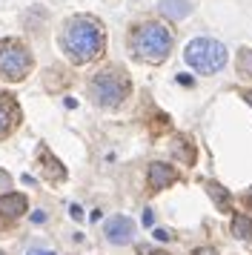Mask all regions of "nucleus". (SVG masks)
Here are the masks:
<instances>
[{
  "instance_id": "1",
  "label": "nucleus",
  "mask_w": 252,
  "mask_h": 255,
  "mask_svg": "<svg viewBox=\"0 0 252 255\" xmlns=\"http://www.w3.org/2000/svg\"><path fill=\"white\" fill-rule=\"evenodd\" d=\"M103 46H106V35H103V26L98 17L92 14H75L63 23V32H60V49L75 66H83V63H92L103 55Z\"/></svg>"
},
{
  "instance_id": "2",
  "label": "nucleus",
  "mask_w": 252,
  "mask_h": 255,
  "mask_svg": "<svg viewBox=\"0 0 252 255\" xmlns=\"http://www.w3.org/2000/svg\"><path fill=\"white\" fill-rule=\"evenodd\" d=\"M129 49L143 63H163L172 52V35L163 23H140L129 35Z\"/></svg>"
},
{
  "instance_id": "3",
  "label": "nucleus",
  "mask_w": 252,
  "mask_h": 255,
  "mask_svg": "<svg viewBox=\"0 0 252 255\" xmlns=\"http://www.w3.org/2000/svg\"><path fill=\"white\" fill-rule=\"evenodd\" d=\"M129 92H132V83H129V78H126V72L118 69V66L101 69L89 81V95L95 98V104L106 106V109L121 106L126 98H129Z\"/></svg>"
},
{
  "instance_id": "4",
  "label": "nucleus",
  "mask_w": 252,
  "mask_h": 255,
  "mask_svg": "<svg viewBox=\"0 0 252 255\" xmlns=\"http://www.w3.org/2000/svg\"><path fill=\"white\" fill-rule=\"evenodd\" d=\"M183 58L198 75H215L227 63V46L221 40H212V37H195L183 49Z\"/></svg>"
},
{
  "instance_id": "5",
  "label": "nucleus",
  "mask_w": 252,
  "mask_h": 255,
  "mask_svg": "<svg viewBox=\"0 0 252 255\" xmlns=\"http://www.w3.org/2000/svg\"><path fill=\"white\" fill-rule=\"evenodd\" d=\"M32 72V52L23 46L20 40H0V78L17 83Z\"/></svg>"
},
{
  "instance_id": "6",
  "label": "nucleus",
  "mask_w": 252,
  "mask_h": 255,
  "mask_svg": "<svg viewBox=\"0 0 252 255\" xmlns=\"http://www.w3.org/2000/svg\"><path fill=\"white\" fill-rule=\"evenodd\" d=\"M17 124H20V106H17V101L11 95L0 92V140L6 135H11Z\"/></svg>"
},
{
  "instance_id": "7",
  "label": "nucleus",
  "mask_w": 252,
  "mask_h": 255,
  "mask_svg": "<svg viewBox=\"0 0 252 255\" xmlns=\"http://www.w3.org/2000/svg\"><path fill=\"white\" fill-rule=\"evenodd\" d=\"M103 232H106V238H109L112 244L124 247V244L132 241V235H135V224H132V221L126 218V215H115V218L106 221Z\"/></svg>"
},
{
  "instance_id": "8",
  "label": "nucleus",
  "mask_w": 252,
  "mask_h": 255,
  "mask_svg": "<svg viewBox=\"0 0 252 255\" xmlns=\"http://www.w3.org/2000/svg\"><path fill=\"white\" fill-rule=\"evenodd\" d=\"M175 181H178V169L175 166H169V163H163V161H155L149 166V186L152 189H166Z\"/></svg>"
},
{
  "instance_id": "9",
  "label": "nucleus",
  "mask_w": 252,
  "mask_h": 255,
  "mask_svg": "<svg viewBox=\"0 0 252 255\" xmlns=\"http://www.w3.org/2000/svg\"><path fill=\"white\" fill-rule=\"evenodd\" d=\"M23 212H26V195H17V192L0 195V215L3 218H20Z\"/></svg>"
},
{
  "instance_id": "10",
  "label": "nucleus",
  "mask_w": 252,
  "mask_h": 255,
  "mask_svg": "<svg viewBox=\"0 0 252 255\" xmlns=\"http://www.w3.org/2000/svg\"><path fill=\"white\" fill-rule=\"evenodd\" d=\"M160 14L163 17H169V20H183L186 14L192 12V6H189V0H160Z\"/></svg>"
},
{
  "instance_id": "11",
  "label": "nucleus",
  "mask_w": 252,
  "mask_h": 255,
  "mask_svg": "<svg viewBox=\"0 0 252 255\" xmlns=\"http://www.w3.org/2000/svg\"><path fill=\"white\" fill-rule=\"evenodd\" d=\"M37 155H40V161L46 163L43 172H46V178H49V181H63V178H66V169L60 166V161H57V158L46 149V146H40V152H37Z\"/></svg>"
},
{
  "instance_id": "12",
  "label": "nucleus",
  "mask_w": 252,
  "mask_h": 255,
  "mask_svg": "<svg viewBox=\"0 0 252 255\" xmlns=\"http://www.w3.org/2000/svg\"><path fill=\"white\" fill-rule=\"evenodd\" d=\"M232 235L241 238V241H250L252 238V218L247 212H238V215L232 218Z\"/></svg>"
},
{
  "instance_id": "13",
  "label": "nucleus",
  "mask_w": 252,
  "mask_h": 255,
  "mask_svg": "<svg viewBox=\"0 0 252 255\" xmlns=\"http://www.w3.org/2000/svg\"><path fill=\"white\" fill-rule=\"evenodd\" d=\"M206 192H209V198L215 201V207H218V209H224V212H227V209H229V201H232V198H229V192L224 189V186L215 184V181H206Z\"/></svg>"
},
{
  "instance_id": "14",
  "label": "nucleus",
  "mask_w": 252,
  "mask_h": 255,
  "mask_svg": "<svg viewBox=\"0 0 252 255\" xmlns=\"http://www.w3.org/2000/svg\"><path fill=\"white\" fill-rule=\"evenodd\" d=\"M238 75L252 78V49H247V46L238 52Z\"/></svg>"
},
{
  "instance_id": "15",
  "label": "nucleus",
  "mask_w": 252,
  "mask_h": 255,
  "mask_svg": "<svg viewBox=\"0 0 252 255\" xmlns=\"http://www.w3.org/2000/svg\"><path fill=\"white\" fill-rule=\"evenodd\" d=\"M6 189H11V175L6 169H0V192H6Z\"/></svg>"
},
{
  "instance_id": "16",
  "label": "nucleus",
  "mask_w": 252,
  "mask_h": 255,
  "mask_svg": "<svg viewBox=\"0 0 252 255\" xmlns=\"http://www.w3.org/2000/svg\"><path fill=\"white\" fill-rule=\"evenodd\" d=\"M137 253L140 255H166V253H160V250H152V247H137Z\"/></svg>"
},
{
  "instance_id": "17",
  "label": "nucleus",
  "mask_w": 252,
  "mask_h": 255,
  "mask_svg": "<svg viewBox=\"0 0 252 255\" xmlns=\"http://www.w3.org/2000/svg\"><path fill=\"white\" fill-rule=\"evenodd\" d=\"M192 255H218V253L212 250V247H204V250H195Z\"/></svg>"
},
{
  "instance_id": "18",
  "label": "nucleus",
  "mask_w": 252,
  "mask_h": 255,
  "mask_svg": "<svg viewBox=\"0 0 252 255\" xmlns=\"http://www.w3.org/2000/svg\"><path fill=\"white\" fill-rule=\"evenodd\" d=\"M26 255H55V253H52V250H37V247H34V250H29Z\"/></svg>"
},
{
  "instance_id": "19",
  "label": "nucleus",
  "mask_w": 252,
  "mask_h": 255,
  "mask_svg": "<svg viewBox=\"0 0 252 255\" xmlns=\"http://www.w3.org/2000/svg\"><path fill=\"white\" fill-rule=\"evenodd\" d=\"M155 238H158V241H166V238H169V232H166V230H155Z\"/></svg>"
},
{
  "instance_id": "20",
  "label": "nucleus",
  "mask_w": 252,
  "mask_h": 255,
  "mask_svg": "<svg viewBox=\"0 0 252 255\" xmlns=\"http://www.w3.org/2000/svg\"><path fill=\"white\" fill-rule=\"evenodd\" d=\"M244 101H247V104L252 106V89H250V92H244Z\"/></svg>"
},
{
  "instance_id": "21",
  "label": "nucleus",
  "mask_w": 252,
  "mask_h": 255,
  "mask_svg": "<svg viewBox=\"0 0 252 255\" xmlns=\"http://www.w3.org/2000/svg\"><path fill=\"white\" fill-rule=\"evenodd\" d=\"M244 198H247V204H252V186L247 189V195H244Z\"/></svg>"
},
{
  "instance_id": "22",
  "label": "nucleus",
  "mask_w": 252,
  "mask_h": 255,
  "mask_svg": "<svg viewBox=\"0 0 252 255\" xmlns=\"http://www.w3.org/2000/svg\"><path fill=\"white\" fill-rule=\"evenodd\" d=\"M0 255H6V253H3V250H0Z\"/></svg>"
}]
</instances>
